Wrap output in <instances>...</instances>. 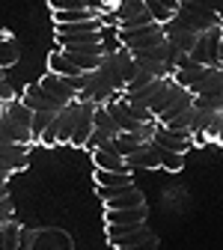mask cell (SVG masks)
I'll return each instance as SVG.
<instances>
[{"label": "cell", "instance_id": "cell-1", "mask_svg": "<svg viewBox=\"0 0 223 250\" xmlns=\"http://www.w3.org/2000/svg\"><path fill=\"white\" fill-rule=\"evenodd\" d=\"M187 60L194 62V66H205V69H220L223 62H220V30L211 27L205 30V33L197 36V45L190 48Z\"/></svg>", "mask_w": 223, "mask_h": 250}, {"label": "cell", "instance_id": "cell-2", "mask_svg": "<svg viewBox=\"0 0 223 250\" xmlns=\"http://www.w3.org/2000/svg\"><path fill=\"white\" fill-rule=\"evenodd\" d=\"M107 206V211H122V208H140L146 206V197L137 191V185H125V188H116V191H104V188H95Z\"/></svg>", "mask_w": 223, "mask_h": 250}, {"label": "cell", "instance_id": "cell-3", "mask_svg": "<svg viewBox=\"0 0 223 250\" xmlns=\"http://www.w3.org/2000/svg\"><path fill=\"white\" fill-rule=\"evenodd\" d=\"M30 113H60L66 104H60L57 99H51L48 92L39 86V83H30V86H24V92H21V99H18Z\"/></svg>", "mask_w": 223, "mask_h": 250}, {"label": "cell", "instance_id": "cell-4", "mask_svg": "<svg viewBox=\"0 0 223 250\" xmlns=\"http://www.w3.org/2000/svg\"><path fill=\"white\" fill-rule=\"evenodd\" d=\"M152 143H155L158 149L176 152V155H187L190 149H194V137H190L187 131H167V128H161V125H158Z\"/></svg>", "mask_w": 223, "mask_h": 250}, {"label": "cell", "instance_id": "cell-5", "mask_svg": "<svg viewBox=\"0 0 223 250\" xmlns=\"http://www.w3.org/2000/svg\"><path fill=\"white\" fill-rule=\"evenodd\" d=\"M30 250H75L72 235L62 232V229H33V247Z\"/></svg>", "mask_w": 223, "mask_h": 250}, {"label": "cell", "instance_id": "cell-6", "mask_svg": "<svg viewBox=\"0 0 223 250\" xmlns=\"http://www.w3.org/2000/svg\"><path fill=\"white\" fill-rule=\"evenodd\" d=\"M104 110L110 113V119H113V125H116V131H119V134L140 131V125H143V122H137V116L131 113V107L125 104V99H122V96H119V99H113V102H107V104H104Z\"/></svg>", "mask_w": 223, "mask_h": 250}, {"label": "cell", "instance_id": "cell-7", "mask_svg": "<svg viewBox=\"0 0 223 250\" xmlns=\"http://www.w3.org/2000/svg\"><path fill=\"white\" fill-rule=\"evenodd\" d=\"M36 83L48 92L51 99H57L60 104H72V102H78V92L72 89V83H69L66 78H57V75H51V72H48V75H42Z\"/></svg>", "mask_w": 223, "mask_h": 250}, {"label": "cell", "instance_id": "cell-8", "mask_svg": "<svg viewBox=\"0 0 223 250\" xmlns=\"http://www.w3.org/2000/svg\"><path fill=\"white\" fill-rule=\"evenodd\" d=\"M78 110H81V102H72L54 116V122H57V146H69L72 143L75 125H78Z\"/></svg>", "mask_w": 223, "mask_h": 250}, {"label": "cell", "instance_id": "cell-9", "mask_svg": "<svg viewBox=\"0 0 223 250\" xmlns=\"http://www.w3.org/2000/svg\"><path fill=\"white\" fill-rule=\"evenodd\" d=\"M194 99H223V66L220 69H208V75L190 89Z\"/></svg>", "mask_w": 223, "mask_h": 250}, {"label": "cell", "instance_id": "cell-10", "mask_svg": "<svg viewBox=\"0 0 223 250\" xmlns=\"http://www.w3.org/2000/svg\"><path fill=\"white\" fill-rule=\"evenodd\" d=\"M179 9H182L179 0H146V12L152 15V21H155L158 27L170 24V21L179 15Z\"/></svg>", "mask_w": 223, "mask_h": 250}, {"label": "cell", "instance_id": "cell-11", "mask_svg": "<svg viewBox=\"0 0 223 250\" xmlns=\"http://www.w3.org/2000/svg\"><path fill=\"white\" fill-rule=\"evenodd\" d=\"M149 206L140 208H122V211H107L104 214V227H131V224H146Z\"/></svg>", "mask_w": 223, "mask_h": 250}, {"label": "cell", "instance_id": "cell-12", "mask_svg": "<svg viewBox=\"0 0 223 250\" xmlns=\"http://www.w3.org/2000/svg\"><path fill=\"white\" fill-rule=\"evenodd\" d=\"M92 110H95V104H89V102H81V110H78V125H75V134H72V143H69V146H78V149H83L86 137L92 134Z\"/></svg>", "mask_w": 223, "mask_h": 250}, {"label": "cell", "instance_id": "cell-13", "mask_svg": "<svg viewBox=\"0 0 223 250\" xmlns=\"http://www.w3.org/2000/svg\"><path fill=\"white\" fill-rule=\"evenodd\" d=\"M125 170H161L158 167V152H155V146L152 143H146L143 149H137L134 155H128L125 158Z\"/></svg>", "mask_w": 223, "mask_h": 250}, {"label": "cell", "instance_id": "cell-14", "mask_svg": "<svg viewBox=\"0 0 223 250\" xmlns=\"http://www.w3.org/2000/svg\"><path fill=\"white\" fill-rule=\"evenodd\" d=\"M89 155H92V167H95V170H107V173H128V170H125V161L119 158L113 149H95V152H89Z\"/></svg>", "mask_w": 223, "mask_h": 250}, {"label": "cell", "instance_id": "cell-15", "mask_svg": "<svg viewBox=\"0 0 223 250\" xmlns=\"http://www.w3.org/2000/svg\"><path fill=\"white\" fill-rule=\"evenodd\" d=\"M18 57H21L18 39H15L12 33H6V30H0V72L9 69V66H15Z\"/></svg>", "mask_w": 223, "mask_h": 250}, {"label": "cell", "instance_id": "cell-16", "mask_svg": "<svg viewBox=\"0 0 223 250\" xmlns=\"http://www.w3.org/2000/svg\"><path fill=\"white\" fill-rule=\"evenodd\" d=\"M143 12H146V0H122V3L110 6V18L116 21V27L137 18V15H143Z\"/></svg>", "mask_w": 223, "mask_h": 250}, {"label": "cell", "instance_id": "cell-17", "mask_svg": "<svg viewBox=\"0 0 223 250\" xmlns=\"http://www.w3.org/2000/svg\"><path fill=\"white\" fill-rule=\"evenodd\" d=\"M3 119H9L18 131L30 134V122H33V113H30L18 99H15V102H9V104H3Z\"/></svg>", "mask_w": 223, "mask_h": 250}, {"label": "cell", "instance_id": "cell-18", "mask_svg": "<svg viewBox=\"0 0 223 250\" xmlns=\"http://www.w3.org/2000/svg\"><path fill=\"white\" fill-rule=\"evenodd\" d=\"M92 182H95V188H104V191H116V188L134 185L131 182V173H107V170H95L92 173Z\"/></svg>", "mask_w": 223, "mask_h": 250}, {"label": "cell", "instance_id": "cell-19", "mask_svg": "<svg viewBox=\"0 0 223 250\" xmlns=\"http://www.w3.org/2000/svg\"><path fill=\"white\" fill-rule=\"evenodd\" d=\"M48 72L57 75V78H78V75H81L72 62L66 60V54H62L60 48H54V51L48 54Z\"/></svg>", "mask_w": 223, "mask_h": 250}, {"label": "cell", "instance_id": "cell-20", "mask_svg": "<svg viewBox=\"0 0 223 250\" xmlns=\"http://www.w3.org/2000/svg\"><path fill=\"white\" fill-rule=\"evenodd\" d=\"M92 131H101L110 140H116V134H119L113 119H110V113L104 110V104H95V110H92Z\"/></svg>", "mask_w": 223, "mask_h": 250}, {"label": "cell", "instance_id": "cell-21", "mask_svg": "<svg viewBox=\"0 0 223 250\" xmlns=\"http://www.w3.org/2000/svg\"><path fill=\"white\" fill-rule=\"evenodd\" d=\"M18 235H21V224L15 221H6L0 224V250H15L18 247Z\"/></svg>", "mask_w": 223, "mask_h": 250}, {"label": "cell", "instance_id": "cell-22", "mask_svg": "<svg viewBox=\"0 0 223 250\" xmlns=\"http://www.w3.org/2000/svg\"><path fill=\"white\" fill-rule=\"evenodd\" d=\"M152 146H155V143H152ZM155 152H158V167H161V170H167V173H179V170H184V155L164 152V149H158V146H155Z\"/></svg>", "mask_w": 223, "mask_h": 250}, {"label": "cell", "instance_id": "cell-23", "mask_svg": "<svg viewBox=\"0 0 223 250\" xmlns=\"http://www.w3.org/2000/svg\"><path fill=\"white\" fill-rule=\"evenodd\" d=\"M131 235H149L146 224H131V227H107V238L119 241V238H131Z\"/></svg>", "mask_w": 223, "mask_h": 250}, {"label": "cell", "instance_id": "cell-24", "mask_svg": "<svg viewBox=\"0 0 223 250\" xmlns=\"http://www.w3.org/2000/svg\"><path fill=\"white\" fill-rule=\"evenodd\" d=\"M18 96H15V89H12V83L6 81V75L3 72H0V102H3V104H9V102H15Z\"/></svg>", "mask_w": 223, "mask_h": 250}, {"label": "cell", "instance_id": "cell-25", "mask_svg": "<svg viewBox=\"0 0 223 250\" xmlns=\"http://www.w3.org/2000/svg\"><path fill=\"white\" fill-rule=\"evenodd\" d=\"M30 247H33V229L21 227V235H18V247L15 250H30Z\"/></svg>", "mask_w": 223, "mask_h": 250}, {"label": "cell", "instance_id": "cell-26", "mask_svg": "<svg viewBox=\"0 0 223 250\" xmlns=\"http://www.w3.org/2000/svg\"><path fill=\"white\" fill-rule=\"evenodd\" d=\"M15 217V211H12V200L6 197V200H0V224H6V221H12Z\"/></svg>", "mask_w": 223, "mask_h": 250}, {"label": "cell", "instance_id": "cell-27", "mask_svg": "<svg viewBox=\"0 0 223 250\" xmlns=\"http://www.w3.org/2000/svg\"><path fill=\"white\" fill-rule=\"evenodd\" d=\"M9 176H12V173H6V170H0V185H6V182H9Z\"/></svg>", "mask_w": 223, "mask_h": 250}, {"label": "cell", "instance_id": "cell-28", "mask_svg": "<svg viewBox=\"0 0 223 250\" xmlns=\"http://www.w3.org/2000/svg\"><path fill=\"white\" fill-rule=\"evenodd\" d=\"M6 197H9V188H6V185H0V200H6Z\"/></svg>", "mask_w": 223, "mask_h": 250}, {"label": "cell", "instance_id": "cell-29", "mask_svg": "<svg viewBox=\"0 0 223 250\" xmlns=\"http://www.w3.org/2000/svg\"><path fill=\"white\" fill-rule=\"evenodd\" d=\"M0 113H3V102H0Z\"/></svg>", "mask_w": 223, "mask_h": 250}]
</instances>
